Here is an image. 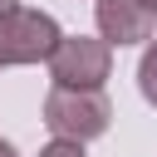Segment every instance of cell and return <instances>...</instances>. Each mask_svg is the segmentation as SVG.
Returning <instances> with one entry per match:
<instances>
[{
  "label": "cell",
  "mask_w": 157,
  "mask_h": 157,
  "mask_svg": "<svg viewBox=\"0 0 157 157\" xmlns=\"http://www.w3.org/2000/svg\"><path fill=\"white\" fill-rule=\"evenodd\" d=\"M44 64L54 88H103V78L113 74V49L93 34H64Z\"/></svg>",
  "instance_id": "cell-2"
},
{
  "label": "cell",
  "mask_w": 157,
  "mask_h": 157,
  "mask_svg": "<svg viewBox=\"0 0 157 157\" xmlns=\"http://www.w3.org/2000/svg\"><path fill=\"white\" fill-rule=\"evenodd\" d=\"M113 123V103L103 88H49L44 93V128L59 142H88L103 137Z\"/></svg>",
  "instance_id": "cell-1"
},
{
  "label": "cell",
  "mask_w": 157,
  "mask_h": 157,
  "mask_svg": "<svg viewBox=\"0 0 157 157\" xmlns=\"http://www.w3.org/2000/svg\"><path fill=\"white\" fill-rule=\"evenodd\" d=\"M137 88H142V98L157 108V39H147V49H142V59H137Z\"/></svg>",
  "instance_id": "cell-5"
},
{
  "label": "cell",
  "mask_w": 157,
  "mask_h": 157,
  "mask_svg": "<svg viewBox=\"0 0 157 157\" xmlns=\"http://www.w3.org/2000/svg\"><path fill=\"white\" fill-rule=\"evenodd\" d=\"M0 157H15V147H10V142H5V137H0Z\"/></svg>",
  "instance_id": "cell-8"
},
{
  "label": "cell",
  "mask_w": 157,
  "mask_h": 157,
  "mask_svg": "<svg viewBox=\"0 0 157 157\" xmlns=\"http://www.w3.org/2000/svg\"><path fill=\"white\" fill-rule=\"evenodd\" d=\"M39 157H83V147H78V142H59V137H54L49 147H39Z\"/></svg>",
  "instance_id": "cell-6"
},
{
  "label": "cell",
  "mask_w": 157,
  "mask_h": 157,
  "mask_svg": "<svg viewBox=\"0 0 157 157\" xmlns=\"http://www.w3.org/2000/svg\"><path fill=\"white\" fill-rule=\"evenodd\" d=\"M137 5H142V10H152V15H157V0H137Z\"/></svg>",
  "instance_id": "cell-9"
},
{
  "label": "cell",
  "mask_w": 157,
  "mask_h": 157,
  "mask_svg": "<svg viewBox=\"0 0 157 157\" xmlns=\"http://www.w3.org/2000/svg\"><path fill=\"white\" fill-rule=\"evenodd\" d=\"M59 39H64V29L54 25V15L15 5L0 20V69H10V64H39V59L54 54Z\"/></svg>",
  "instance_id": "cell-3"
},
{
  "label": "cell",
  "mask_w": 157,
  "mask_h": 157,
  "mask_svg": "<svg viewBox=\"0 0 157 157\" xmlns=\"http://www.w3.org/2000/svg\"><path fill=\"white\" fill-rule=\"evenodd\" d=\"M15 5H20V0H0V20H5V15L15 10Z\"/></svg>",
  "instance_id": "cell-7"
},
{
  "label": "cell",
  "mask_w": 157,
  "mask_h": 157,
  "mask_svg": "<svg viewBox=\"0 0 157 157\" xmlns=\"http://www.w3.org/2000/svg\"><path fill=\"white\" fill-rule=\"evenodd\" d=\"M93 15H98V39L113 49H123V44H147V39H157V15L152 10H142L137 0H98L93 5Z\"/></svg>",
  "instance_id": "cell-4"
}]
</instances>
